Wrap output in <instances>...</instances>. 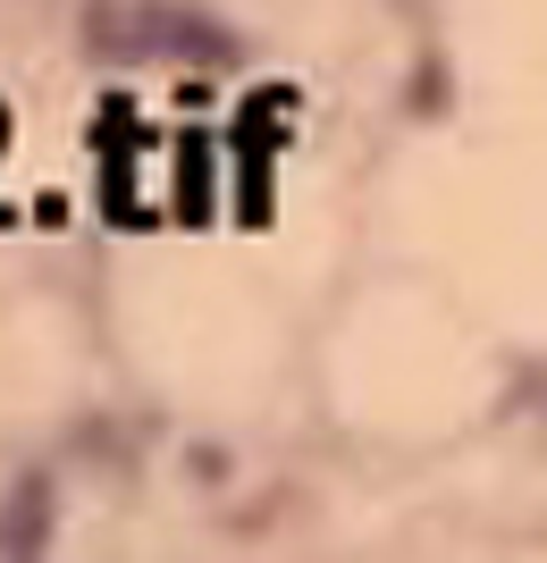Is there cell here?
Masks as SVG:
<instances>
[{"instance_id":"obj_1","label":"cell","mask_w":547,"mask_h":563,"mask_svg":"<svg viewBox=\"0 0 547 563\" xmlns=\"http://www.w3.org/2000/svg\"><path fill=\"white\" fill-rule=\"evenodd\" d=\"M371 244L438 269L547 371V51L447 76L371 177Z\"/></svg>"},{"instance_id":"obj_2","label":"cell","mask_w":547,"mask_h":563,"mask_svg":"<svg viewBox=\"0 0 547 563\" xmlns=\"http://www.w3.org/2000/svg\"><path fill=\"white\" fill-rule=\"evenodd\" d=\"M523 345L438 269L380 253L311 329V404L354 454L387 471L472 446L523 404Z\"/></svg>"},{"instance_id":"obj_3","label":"cell","mask_w":547,"mask_h":563,"mask_svg":"<svg viewBox=\"0 0 547 563\" xmlns=\"http://www.w3.org/2000/svg\"><path fill=\"white\" fill-rule=\"evenodd\" d=\"M438 43H447V76L514 68L530 51H547V0H429Z\"/></svg>"}]
</instances>
